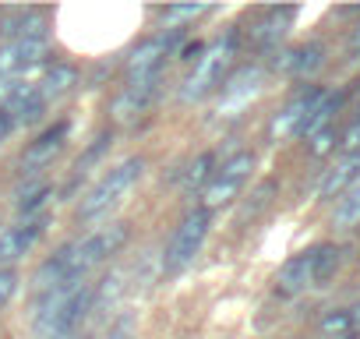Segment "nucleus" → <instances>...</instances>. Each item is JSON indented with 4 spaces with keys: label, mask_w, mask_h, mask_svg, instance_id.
I'll return each instance as SVG.
<instances>
[{
    "label": "nucleus",
    "mask_w": 360,
    "mask_h": 339,
    "mask_svg": "<svg viewBox=\"0 0 360 339\" xmlns=\"http://www.w3.org/2000/svg\"><path fill=\"white\" fill-rule=\"evenodd\" d=\"M145 174V159H124V162H117L113 170H106V174L99 177V184L82 198V205H78V219L82 223H92V219H99V216H106L134 184H138V177Z\"/></svg>",
    "instance_id": "1"
},
{
    "label": "nucleus",
    "mask_w": 360,
    "mask_h": 339,
    "mask_svg": "<svg viewBox=\"0 0 360 339\" xmlns=\"http://www.w3.org/2000/svg\"><path fill=\"white\" fill-rule=\"evenodd\" d=\"M124 241H127V223H113V226H103V230H96V234H89L85 241H75V244H68V279L71 283H85V276L96 269V265H103L110 255H117L120 248H124Z\"/></svg>",
    "instance_id": "2"
},
{
    "label": "nucleus",
    "mask_w": 360,
    "mask_h": 339,
    "mask_svg": "<svg viewBox=\"0 0 360 339\" xmlns=\"http://www.w3.org/2000/svg\"><path fill=\"white\" fill-rule=\"evenodd\" d=\"M89 311H92V286H82L64 300H46L36 314V339H71L75 325Z\"/></svg>",
    "instance_id": "3"
},
{
    "label": "nucleus",
    "mask_w": 360,
    "mask_h": 339,
    "mask_svg": "<svg viewBox=\"0 0 360 339\" xmlns=\"http://www.w3.org/2000/svg\"><path fill=\"white\" fill-rule=\"evenodd\" d=\"M205 237H209V212H202V209L188 212L184 219H180V226L173 230L169 244H166V255H162V272H166V276L184 272V269L198 258V251H202Z\"/></svg>",
    "instance_id": "4"
},
{
    "label": "nucleus",
    "mask_w": 360,
    "mask_h": 339,
    "mask_svg": "<svg viewBox=\"0 0 360 339\" xmlns=\"http://www.w3.org/2000/svg\"><path fill=\"white\" fill-rule=\"evenodd\" d=\"M230 60H233V36L219 39L216 46H209V50L198 57L195 71L188 75L184 89H180V103H198V99H205L212 89H219V85H223V75H226V68H230Z\"/></svg>",
    "instance_id": "5"
},
{
    "label": "nucleus",
    "mask_w": 360,
    "mask_h": 339,
    "mask_svg": "<svg viewBox=\"0 0 360 339\" xmlns=\"http://www.w3.org/2000/svg\"><path fill=\"white\" fill-rule=\"evenodd\" d=\"M251 170H255V155H251V152H237L233 159H226L216 174H212V181L202 188V212H212V209L230 205V202L244 191Z\"/></svg>",
    "instance_id": "6"
},
{
    "label": "nucleus",
    "mask_w": 360,
    "mask_h": 339,
    "mask_svg": "<svg viewBox=\"0 0 360 339\" xmlns=\"http://www.w3.org/2000/svg\"><path fill=\"white\" fill-rule=\"evenodd\" d=\"M321 96H325L321 89H307V92H300L297 99H290V103L276 113V120H272L269 134H272L276 141L300 134V131H304V124H307V117H311V110L321 103Z\"/></svg>",
    "instance_id": "7"
},
{
    "label": "nucleus",
    "mask_w": 360,
    "mask_h": 339,
    "mask_svg": "<svg viewBox=\"0 0 360 339\" xmlns=\"http://www.w3.org/2000/svg\"><path fill=\"white\" fill-rule=\"evenodd\" d=\"M166 50H169V43H166V39H145L141 46H134V50H131V57H127V68H124V85L159 78Z\"/></svg>",
    "instance_id": "8"
},
{
    "label": "nucleus",
    "mask_w": 360,
    "mask_h": 339,
    "mask_svg": "<svg viewBox=\"0 0 360 339\" xmlns=\"http://www.w3.org/2000/svg\"><path fill=\"white\" fill-rule=\"evenodd\" d=\"M262 89V68H240L233 78L223 82V96H219V113L233 117L237 110H244Z\"/></svg>",
    "instance_id": "9"
},
{
    "label": "nucleus",
    "mask_w": 360,
    "mask_h": 339,
    "mask_svg": "<svg viewBox=\"0 0 360 339\" xmlns=\"http://www.w3.org/2000/svg\"><path fill=\"white\" fill-rule=\"evenodd\" d=\"M46 57V39H11L0 50V78L25 75Z\"/></svg>",
    "instance_id": "10"
},
{
    "label": "nucleus",
    "mask_w": 360,
    "mask_h": 339,
    "mask_svg": "<svg viewBox=\"0 0 360 339\" xmlns=\"http://www.w3.org/2000/svg\"><path fill=\"white\" fill-rule=\"evenodd\" d=\"M43 219H29L22 226H8V230H0V265H11L18 262L39 237H43Z\"/></svg>",
    "instance_id": "11"
},
{
    "label": "nucleus",
    "mask_w": 360,
    "mask_h": 339,
    "mask_svg": "<svg viewBox=\"0 0 360 339\" xmlns=\"http://www.w3.org/2000/svg\"><path fill=\"white\" fill-rule=\"evenodd\" d=\"M64 134H68V124H57V127H50L46 134H39L25 148V155H22V170H25V174H39L43 166L53 162V155L64 148Z\"/></svg>",
    "instance_id": "12"
},
{
    "label": "nucleus",
    "mask_w": 360,
    "mask_h": 339,
    "mask_svg": "<svg viewBox=\"0 0 360 339\" xmlns=\"http://www.w3.org/2000/svg\"><path fill=\"white\" fill-rule=\"evenodd\" d=\"M155 92H159V78L134 82V85H124V89H120V96H117V103H113V113H117V120H134L138 113H145V110L152 106Z\"/></svg>",
    "instance_id": "13"
},
{
    "label": "nucleus",
    "mask_w": 360,
    "mask_h": 339,
    "mask_svg": "<svg viewBox=\"0 0 360 339\" xmlns=\"http://www.w3.org/2000/svg\"><path fill=\"white\" fill-rule=\"evenodd\" d=\"M321 64H325V50H321L318 43H304V46H293V50L279 53L276 71L293 75V78H307V75H314Z\"/></svg>",
    "instance_id": "14"
},
{
    "label": "nucleus",
    "mask_w": 360,
    "mask_h": 339,
    "mask_svg": "<svg viewBox=\"0 0 360 339\" xmlns=\"http://www.w3.org/2000/svg\"><path fill=\"white\" fill-rule=\"evenodd\" d=\"M290 22H293V8H272V11H265V15L255 22V29H251L255 46H262V50L279 46V39L286 36Z\"/></svg>",
    "instance_id": "15"
},
{
    "label": "nucleus",
    "mask_w": 360,
    "mask_h": 339,
    "mask_svg": "<svg viewBox=\"0 0 360 339\" xmlns=\"http://www.w3.org/2000/svg\"><path fill=\"white\" fill-rule=\"evenodd\" d=\"M4 110L11 113V120H15V124H32V120L46 110V103H43V96H39V89H36V85H18V89H11V96H8Z\"/></svg>",
    "instance_id": "16"
},
{
    "label": "nucleus",
    "mask_w": 360,
    "mask_h": 339,
    "mask_svg": "<svg viewBox=\"0 0 360 339\" xmlns=\"http://www.w3.org/2000/svg\"><path fill=\"white\" fill-rule=\"evenodd\" d=\"M75 85H78V71H75L71 64H53V68H46V75L36 82V89H39V96H43L46 106L57 103V99H64Z\"/></svg>",
    "instance_id": "17"
},
{
    "label": "nucleus",
    "mask_w": 360,
    "mask_h": 339,
    "mask_svg": "<svg viewBox=\"0 0 360 339\" xmlns=\"http://www.w3.org/2000/svg\"><path fill=\"white\" fill-rule=\"evenodd\" d=\"M307 286H311V251L290 258V262L279 269V276H276V290H279L283 297H293V293H300V290H307Z\"/></svg>",
    "instance_id": "18"
},
{
    "label": "nucleus",
    "mask_w": 360,
    "mask_h": 339,
    "mask_svg": "<svg viewBox=\"0 0 360 339\" xmlns=\"http://www.w3.org/2000/svg\"><path fill=\"white\" fill-rule=\"evenodd\" d=\"M356 174H360V152L346 155L342 162H335V166L328 170L325 181H321V188H318V195H321V198H335V195H342Z\"/></svg>",
    "instance_id": "19"
},
{
    "label": "nucleus",
    "mask_w": 360,
    "mask_h": 339,
    "mask_svg": "<svg viewBox=\"0 0 360 339\" xmlns=\"http://www.w3.org/2000/svg\"><path fill=\"white\" fill-rule=\"evenodd\" d=\"M339 106H342V96L339 92H325L321 96V103L311 110V117H307V124H304V131L300 134H318V131H325V127H332V117L339 113Z\"/></svg>",
    "instance_id": "20"
},
{
    "label": "nucleus",
    "mask_w": 360,
    "mask_h": 339,
    "mask_svg": "<svg viewBox=\"0 0 360 339\" xmlns=\"http://www.w3.org/2000/svg\"><path fill=\"white\" fill-rule=\"evenodd\" d=\"M335 269H339V248L321 244V248L311 251V283L325 286V283L335 276Z\"/></svg>",
    "instance_id": "21"
},
{
    "label": "nucleus",
    "mask_w": 360,
    "mask_h": 339,
    "mask_svg": "<svg viewBox=\"0 0 360 339\" xmlns=\"http://www.w3.org/2000/svg\"><path fill=\"white\" fill-rule=\"evenodd\" d=\"M120 293H124V272L106 276L103 286L92 290V311H106V307H113V304L120 300Z\"/></svg>",
    "instance_id": "22"
},
{
    "label": "nucleus",
    "mask_w": 360,
    "mask_h": 339,
    "mask_svg": "<svg viewBox=\"0 0 360 339\" xmlns=\"http://www.w3.org/2000/svg\"><path fill=\"white\" fill-rule=\"evenodd\" d=\"M332 223H335L339 230H346V226H356V223H360V188L346 191V198L339 202V209H335Z\"/></svg>",
    "instance_id": "23"
},
{
    "label": "nucleus",
    "mask_w": 360,
    "mask_h": 339,
    "mask_svg": "<svg viewBox=\"0 0 360 339\" xmlns=\"http://www.w3.org/2000/svg\"><path fill=\"white\" fill-rule=\"evenodd\" d=\"M349 328H353L349 311H328L321 318V335H328V339H342V335H349Z\"/></svg>",
    "instance_id": "24"
},
{
    "label": "nucleus",
    "mask_w": 360,
    "mask_h": 339,
    "mask_svg": "<svg viewBox=\"0 0 360 339\" xmlns=\"http://www.w3.org/2000/svg\"><path fill=\"white\" fill-rule=\"evenodd\" d=\"M212 155L205 152V155H198L195 162H191V170H188V181H184V188L188 191H195V188H202V184H209L212 181V174H216V170H212Z\"/></svg>",
    "instance_id": "25"
},
{
    "label": "nucleus",
    "mask_w": 360,
    "mask_h": 339,
    "mask_svg": "<svg viewBox=\"0 0 360 339\" xmlns=\"http://www.w3.org/2000/svg\"><path fill=\"white\" fill-rule=\"evenodd\" d=\"M46 198H50V184H36L32 191H25V195H22V202H18V216H25V219H29L36 209H43V205H46Z\"/></svg>",
    "instance_id": "26"
},
{
    "label": "nucleus",
    "mask_w": 360,
    "mask_h": 339,
    "mask_svg": "<svg viewBox=\"0 0 360 339\" xmlns=\"http://www.w3.org/2000/svg\"><path fill=\"white\" fill-rule=\"evenodd\" d=\"M335 141H339V138H335V131H332V127H325V131H318V134H311V138H307V152H311V155H325V152H332V148H335Z\"/></svg>",
    "instance_id": "27"
},
{
    "label": "nucleus",
    "mask_w": 360,
    "mask_h": 339,
    "mask_svg": "<svg viewBox=\"0 0 360 339\" xmlns=\"http://www.w3.org/2000/svg\"><path fill=\"white\" fill-rule=\"evenodd\" d=\"M15 290H18V272L15 269H0V311L11 304Z\"/></svg>",
    "instance_id": "28"
},
{
    "label": "nucleus",
    "mask_w": 360,
    "mask_h": 339,
    "mask_svg": "<svg viewBox=\"0 0 360 339\" xmlns=\"http://www.w3.org/2000/svg\"><path fill=\"white\" fill-rule=\"evenodd\" d=\"M202 11H205L202 4H180V8H166V11H162V18L176 25V22H191V18H198Z\"/></svg>",
    "instance_id": "29"
},
{
    "label": "nucleus",
    "mask_w": 360,
    "mask_h": 339,
    "mask_svg": "<svg viewBox=\"0 0 360 339\" xmlns=\"http://www.w3.org/2000/svg\"><path fill=\"white\" fill-rule=\"evenodd\" d=\"M131 335H134V318H131V314H124L120 321H113V325H110V332H106L103 339H131Z\"/></svg>",
    "instance_id": "30"
},
{
    "label": "nucleus",
    "mask_w": 360,
    "mask_h": 339,
    "mask_svg": "<svg viewBox=\"0 0 360 339\" xmlns=\"http://www.w3.org/2000/svg\"><path fill=\"white\" fill-rule=\"evenodd\" d=\"M342 148H349V155L360 148V120H353V124L346 127V134H342Z\"/></svg>",
    "instance_id": "31"
},
{
    "label": "nucleus",
    "mask_w": 360,
    "mask_h": 339,
    "mask_svg": "<svg viewBox=\"0 0 360 339\" xmlns=\"http://www.w3.org/2000/svg\"><path fill=\"white\" fill-rule=\"evenodd\" d=\"M11 127H15V120H11V113L0 106V141H4L8 134H11Z\"/></svg>",
    "instance_id": "32"
},
{
    "label": "nucleus",
    "mask_w": 360,
    "mask_h": 339,
    "mask_svg": "<svg viewBox=\"0 0 360 339\" xmlns=\"http://www.w3.org/2000/svg\"><path fill=\"white\" fill-rule=\"evenodd\" d=\"M78 339H92V335H78Z\"/></svg>",
    "instance_id": "33"
}]
</instances>
